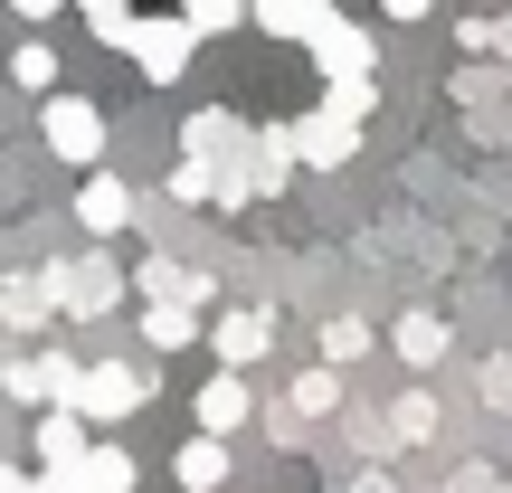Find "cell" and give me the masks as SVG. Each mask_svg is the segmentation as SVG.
<instances>
[{
	"mask_svg": "<svg viewBox=\"0 0 512 493\" xmlns=\"http://www.w3.org/2000/svg\"><path fill=\"white\" fill-rule=\"evenodd\" d=\"M143 399H152V380H143L133 361H95V370L76 361V380H67V399H57V408H76L86 427H124Z\"/></svg>",
	"mask_w": 512,
	"mask_h": 493,
	"instance_id": "obj_1",
	"label": "cell"
},
{
	"mask_svg": "<svg viewBox=\"0 0 512 493\" xmlns=\"http://www.w3.org/2000/svg\"><path fill=\"white\" fill-rule=\"evenodd\" d=\"M38 285H48V304H57V313H86V323L124 304V275H114L105 256H57V266L38 275Z\"/></svg>",
	"mask_w": 512,
	"mask_h": 493,
	"instance_id": "obj_2",
	"label": "cell"
},
{
	"mask_svg": "<svg viewBox=\"0 0 512 493\" xmlns=\"http://www.w3.org/2000/svg\"><path fill=\"white\" fill-rule=\"evenodd\" d=\"M48 152L76 162V171H95L105 162V105H95V95H48Z\"/></svg>",
	"mask_w": 512,
	"mask_h": 493,
	"instance_id": "obj_3",
	"label": "cell"
},
{
	"mask_svg": "<svg viewBox=\"0 0 512 493\" xmlns=\"http://www.w3.org/2000/svg\"><path fill=\"white\" fill-rule=\"evenodd\" d=\"M190 48H200V38H190V19H133V67L152 76V86H181L190 76Z\"/></svg>",
	"mask_w": 512,
	"mask_h": 493,
	"instance_id": "obj_4",
	"label": "cell"
},
{
	"mask_svg": "<svg viewBox=\"0 0 512 493\" xmlns=\"http://www.w3.org/2000/svg\"><path fill=\"white\" fill-rule=\"evenodd\" d=\"M285 152H294V162H313V171H332V162L361 152V124L332 114V105H313V114H294V124H285Z\"/></svg>",
	"mask_w": 512,
	"mask_h": 493,
	"instance_id": "obj_5",
	"label": "cell"
},
{
	"mask_svg": "<svg viewBox=\"0 0 512 493\" xmlns=\"http://www.w3.org/2000/svg\"><path fill=\"white\" fill-rule=\"evenodd\" d=\"M304 48H313V67H323V86H332V76H370V38L351 29V19L332 10V0H323V10H313Z\"/></svg>",
	"mask_w": 512,
	"mask_h": 493,
	"instance_id": "obj_6",
	"label": "cell"
},
{
	"mask_svg": "<svg viewBox=\"0 0 512 493\" xmlns=\"http://www.w3.org/2000/svg\"><path fill=\"white\" fill-rule=\"evenodd\" d=\"M209 342H219V370H256L266 342H275V313L266 304H228L219 323H209Z\"/></svg>",
	"mask_w": 512,
	"mask_h": 493,
	"instance_id": "obj_7",
	"label": "cell"
},
{
	"mask_svg": "<svg viewBox=\"0 0 512 493\" xmlns=\"http://www.w3.org/2000/svg\"><path fill=\"white\" fill-rule=\"evenodd\" d=\"M48 484H57V493H133V456H124V446H95V437H86V456H67Z\"/></svg>",
	"mask_w": 512,
	"mask_h": 493,
	"instance_id": "obj_8",
	"label": "cell"
},
{
	"mask_svg": "<svg viewBox=\"0 0 512 493\" xmlns=\"http://www.w3.org/2000/svg\"><path fill=\"white\" fill-rule=\"evenodd\" d=\"M67 380H76V351H38V361H10V370H0V389H10L19 408H57V399H67Z\"/></svg>",
	"mask_w": 512,
	"mask_h": 493,
	"instance_id": "obj_9",
	"label": "cell"
},
{
	"mask_svg": "<svg viewBox=\"0 0 512 493\" xmlns=\"http://www.w3.org/2000/svg\"><path fill=\"white\" fill-rule=\"evenodd\" d=\"M238 152H247V124L228 105H200V114H190V162L219 171V190H228V171H238Z\"/></svg>",
	"mask_w": 512,
	"mask_h": 493,
	"instance_id": "obj_10",
	"label": "cell"
},
{
	"mask_svg": "<svg viewBox=\"0 0 512 493\" xmlns=\"http://www.w3.org/2000/svg\"><path fill=\"white\" fill-rule=\"evenodd\" d=\"M124 219H133V190L95 162V181H76V228H86V238H114Z\"/></svg>",
	"mask_w": 512,
	"mask_h": 493,
	"instance_id": "obj_11",
	"label": "cell"
},
{
	"mask_svg": "<svg viewBox=\"0 0 512 493\" xmlns=\"http://www.w3.org/2000/svg\"><path fill=\"white\" fill-rule=\"evenodd\" d=\"M247 427V370H219L200 389V437H238Z\"/></svg>",
	"mask_w": 512,
	"mask_h": 493,
	"instance_id": "obj_12",
	"label": "cell"
},
{
	"mask_svg": "<svg viewBox=\"0 0 512 493\" xmlns=\"http://www.w3.org/2000/svg\"><path fill=\"white\" fill-rule=\"evenodd\" d=\"M0 323H10V332H48L57 323L48 285H38V275H10V285H0Z\"/></svg>",
	"mask_w": 512,
	"mask_h": 493,
	"instance_id": "obj_13",
	"label": "cell"
},
{
	"mask_svg": "<svg viewBox=\"0 0 512 493\" xmlns=\"http://www.w3.org/2000/svg\"><path fill=\"white\" fill-rule=\"evenodd\" d=\"M171 475H181L190 493H219L228 484V437H190L181 456H171Z\"/></svg>",
	"mask_w": 512,
	"mask_h": 493,
	"instance_id": "obj_14",
	"label": "cell"
},
{
	"mask_svg": "<svg viewBox=\"0 0 512 493\" xmlns=\"http://www.w3.org/2000/svg\"><path fill=\"white\" fill-rule=\"evenodd\" d=\"M86 437H95V427L76 418V408H48V418H38V465H48V475H57V465H67V456H86Z\"/></svg>",
	"mask_w": 512,
	"mask_h": 493,
	"instance_id": "obj_15",
	"label": "cell"
},
{
	"mask_svg": "<svg viewBox=\"0 0 512 493\" xmlns=\"http://www.w3.org/2000/svg\"><path fill=\"white\" fill-rule=\"evenodd\" d=\"M143 294H152V304H190V313H200V304H209V275H190V266H171V256H152V266H143Z\"/></svg>",
	"mask_w": 512,
	"mask_h": 493,
	"instance_id": "obj_16",
	"label": "cell"
},
{
	"mask_svg": "<svg viewBox=\"0 0 512 493\" xmlns=\"http://www.w3.org/2000/svg\"><path fill=\"white\" fill-rule=\"evenodd\" d=\"M285 408H294V418H332V408H342V370L313 361L304 380H294V399H285Z\"/></svg>",
	"mask_w": 512,
	"mask_h": 493,
	"instance_id": "obj_17",
	"label": "cell"
},
{
	"mask_svg": "<svg viewBox=\"0 0 512 493\" xmlns=\"http://www.w3.org/2000/svg\"><path fill=\"white\" fill-rule=\"evenodd\" d=\"M389 342H399V361H446V323H437V313H399V332H389Z\"/></svg>",
	"mask_w": 512,
	"mask_h": 493,
	"instance_id": "obj_18",
	"label": "cell"
},
{
	"mask_svg": "<svg viewBox=\"0 0 512 493\" xmlns=\"http://www.w3.org/2000/svg\"><path fill=\"white\" fill-rule=\"evenodd\" d=\"M143 342H152V351L200 342V313H190V304H152V313H143Z\"/></svg>",
	"mask_w": 512,
	"mask_h": 493,
	"instance_id": "obj_19",
	"label": "cell"
},
{
	"mask_svg": "<svg viewBox=\"0 0 512 493\" xmlns=\"http://www.w3.org/2000/svg\"><path fill=\"white\" fill-rule=\"evenodd\" d=\"M313 10H323V0H247V19H256V29H275V38H304Z\"/></svg>",
	"mask_w": 512,
	"mask_h": 493,
	"instance_id": "obj_20",
	"label": "cell"
},
{
	"mask_svg": "<svg viewBox=\"0 0 512 493\" xmlns=\"http://www.w3.org/2000/svg\"><path fill=\"white\" fill-rule=\"evenodd\" d=\"M10 76H19L29 95H57V48H38V38H19V48H10Z\"/></svg>",
	"mask_w": 512,
	"mask_h": 493,
	"instance_id": "obj_21",
	"label": "cell"
},
{
	"mask_svg": "<svg viewBox=\"0 0 512 493\" xmlns=\"http://www.w3.org/2000/svg\"><path fill=\"white\" fill-rule=\"evenodd\" d=\"M389 437H399V446H418V437H437V399H427V389H408V399L389 408Z\"/></svg>",
	"mask_w": 512,
	"mask_h": 493,
	"instance_id": "obj_22",
	"label": "cell"
},
{
	"mask_svg": "<svg viewBox=\"0 0 512 493\" xmlns=\"http://www.w3.org/2000/svg\"><path fill=\"white\" fill-rule=\"evenodd\" d=\"M370 342H380V332H370L361 313H342V323H323V361H332V370H342V361H361Z\"/></svg>",
	"mask_w": 512,
	"mask_h": 493,
	"instance_id": "obj_23",
	"label": "cell"
},
{
	"mask_svg": "<svg viewBox=\"0 0 512 493\" xmlns=\"http://www.w3.org/2000/svg\"><path fill=\"white\" fill-rule=\"evenodd\" d=\"M181 19H190V38H219L247 19V0H181Z\"/></svg>",
	"mask_w": 512,
	"mask_h": 493,
	"instance_id": "obj_24",
	"label": "cell"
},
{
	"mask_svg": "<svg viewBox=\"0 0 512 493\" xmlns=\"http://www.w3.org/2000/svg\"><path fill=\"white\" fill-rule=\"evenodd\" d=\"M76 10L95 19V38H105V48H133V0H76Z\"/></svg>",
	"mask_w": 512,
	"mask_h": 493,
	"instance_id": "obj_25",
	"label": "cell"
},
{
	"mask_svg": "<svg viewBox=\"0 0 512 493\" xmlns=\"http://www.w3.org/2000/svg\"><path fill=\"white\" fill-rule=\"evenodd\" d=\"M323 105H332V114H351V124H370V105H380V95H370V76H332Z\"/></svg>",
	"mask_w": 512,
	"mask_h": 493,
	"instance_id": "obj_26",
	"label": "cell"
},
{
	"mask_svg": "<svg viewBox=\"0 0 512 493\" xmlns=\"http://www.w3.org/2000/svg\"><path fill=\"white\" fill-rule=\"evenodd\" d=\"M171 200H190V209L219 200V171H209V162H181V171H171Z\"/></svg>",
	"mask_w": 512,
	"mask_h": 493,
	"instance_id": "obj_27",
	"label": "cell"
},
{
	"mask_svg": "<svg viewBox=\"0 0 512 493\" xmlns=\"http://www.w3.org/2000/svg\"><path fill=\"white\" fill-rule=\"evenodd\" d=\"M0 493H57L48 475H19V465H0Z\"/></svg>",
	"mask_w": 512,
	"mask_h": 493,
	"instance_id": "obj_28",
	"label": "cell"
},
{
	"mask_svg": "<svg viewBox=\"0 0 512 493\" xmlns=\"http://www.w3.org/2000/svg\"><path fill=\"white\" fill-rule=\"evenodd\" d=\"M10 10H19V19H29V29H38V19H57V10H67V0H10Z\"/></svg>",
	"mask_w": 512,
	"mask_h": 493,
	"instance_id": "obj_29",
	"label": "cell"
},
{
	"mask_svg": "<svg viewBox=\"0 0 512 493\" xmlns=\"http://www.w3.org/2000/svg\"><path fill=\"white\" fill-rule=\"evenodd\" d=\"M380 19L399 29V19H427V0H380Z\"/></svg>",
	"mask_w": 512,
	"mask_h": 493,
	"instance_id": "obj_30",
	"label": "cell"
},
{
	"mask_svg": "<svg viewBox=\"0 0 512 493\" xmlns=\"http://www.w3.org/2000/svg\"><path fill=\"white\" fill-rule=\"evenodd\" d=\"M361 493H399V475H380V465H370V475H361Z\"/></svg>",
	"mask_w": 512,
	"mask_h": 493,
	"instance_id": "obj_31",
	"label": "cell"
},
{
	"mask_svg": "<svg viewBox=\"0 0 512 493\" xmlns=\"http://www.w3.org/2000/svg\"><path fill=\"white\" fill-rule=\"evenodd\" d=\"M456 493H494V475H456Z\"/></svg>",
	"mask_w": 512,
	"mask_h": 493,
	"instance_id": "obj_32",
	"label": "cell"
}]
</instances>
